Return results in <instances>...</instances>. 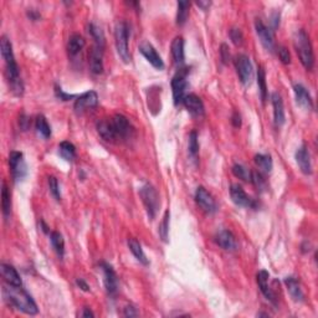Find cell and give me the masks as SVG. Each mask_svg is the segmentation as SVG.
<instances>
[{
    "label": "cell",
    "instance_id": "cell-9",
    "mask_svg": "<svg viewBox=\"0 0 318 318\" xmlns=\"http://www.w3.org/2000/svg\"><path fill=\"white\" fill-rule=\"evenodd\" d=\"M195 202L199 205L202 210L205 213L214 214L216 211V203L214 200L213 195L204 188V186H199L195 192Z\"/></svg>",
    "mask_w": 318,
    "mask_h": 318
},
{
    "label": "cell",
    "instance_id": "cell-33",
    "mask_svg": "<svg viewBox=\"0 0 318 318\" xmlns=\"http://www.w3.org/2000/svg\"><path fill=\"white\" fill-rule=\"evenodd\" d=\"M35 128L36 132L41 136L43 138L47 139V138L51 137V127L47 123L46 118L44 116H38L35 122Z\"/></svg>",
    "mask_w": 318,
    "mask_h": 318
},
{
    "label": "cell",
    "instance_id": "cell-17",
    "mask_svg": "<svg viewBox=\"0 0 318 318\" xmlns=\"http://www.w3.org/2000/svg\"><path fill=\"white\" fill-rule=\"evenodd\" d=\"M184 107L188 110V112L193 114V116H204L205 114V107L203 101L200 100V97H198L197 94L189 93L186 94L183 100Z\"/></svg>",
    "mask_w": 318,
    "mask_h": 318
},
{
    "label": "cell",
    "instance_id": "cell-43",
    "mask_svg": "<svg viewBox=\"0 0 318 318\" xmlns=\"http://www.w3.org/2000/svg\"><path fill=\"white\" fill-rule=\"evenodd\" d=\"M278 57H280V60L285 65H287V64L291 62V56H290L289 50L286 49V47H283V46L278 47Z\"/></svg>",
    "mask_w": 318,
    "mask_h": 318
},
{
    "label": "cell",
    "instance_id": "cell-29",
    "mask_svg": "<svg viewBox=\"0 0 318 318\" xmlns=\"http://www.w3.org/2000/svg\"><path fill=\"white\" fill-rule=\"evenodd\" d=\"M128 248H130L131 252L133 253V256H135L140 264L146 265V266L149 264L146 253H144V251H143L142 249V245H140L136 239H130V240H128Z\"/></svg>",
    "mask_w": 318,
    "mask_h": 318
},
{
    "label": "cell",
    "instance_id": "cell-32",
    "mask_svg": "<svg viewBox=\"0 0 318 318\" xmlns=\"http://www.w3.org/2000/svg\"><path fill=\"white\" fill-rule=\"evenodd\" d=\"M1 208H3L4 216L8 219L11 214V195L5 183H3V188H1Z\"/></svg>",
    "mask_w": 318,
    "mask_h": 318
},
{
    "label": "cell",
    "instance_id": "cell-8",
    "mask_svg": "<svg viewBox=\"0 0 318 318\" xmlns=\"http://www.w3.org/2000/svg\"><path fill=\"white\" fill-rule=\"evenodd\" d=\"M9 165H10L11 174L15 182H20L26 177L27 167L25 163L24 154L22 152L13 151L9 154Z\"/></svg>",
    "mask_w": 318,
    "mask_h": 318
},
{
    "label": "cell",
    "instance_id": "cell-13",
    "mask_svg": "<svg viewBox=\"0 0 318 318\" xmlns=\"http://www.w3.org/2000/svg\"><path fill=\"white\" fill-rule=\"evenodd\" d=\"M230 197L237 206H243V208H255L256 206L253 199H251L246 194L245 190L239 184H232L230 186Z\"/></svg>",
    "mask_w": 318,
    "mask_h": 318
},
{
    "label": "cell",
    "instance_id": "cell-49",
    "mask_svg": "<svg viewBox=\"0 0 318 318\" xmlns=\"http://www.w3.org/2000/svg\"><path fill=\"white\" fill-rule=\"evenodd\" d=\"M27 17L31 20H34V22H36V20L40 19V14H39L35 9H29V10H27Z\"/></svg>",
    "mask_w": 318,
    "mask_h": 318
},
{
    "label": "cell",
    "instance_id": "cell-14",
    "mask_svg": "<svg viewBox=\"0 0 318 318\" xmlns=\"http://www.w3.org/2000/svg\"><path fill=\"white\" fill-rule=\"evenodd\" d=\"M111 122H112L117 138H127L132 132V126H131L128 118L123 114H114Z\"/></svg>",
    "mask_w": 318,
    "mask_h": 318
},
{
    "label": "cell",
    "instance_id": "cell-21",
    "mask_svg": "<svg viewBox=\"0 0 318 318\" xmlns=\"http://www.w3.org/2000/svg\"><path fill=\"white\" fill-rule=\"evenodd\" d=\"M215 241L221 249L227 251H235L237 249L236 239H235L234 234L229 230H221L220 232H218L215 236Z\"/></svg>",
    "mask_w": 318,
    "mask_h": 318
},
{
    "label": "cell",
    "instance_id": "cell-16",
    "mask_svg": "<svg viewBox=\"0 0 318 318\" xmlns=\"http://www.w3.org/2000/svg\"><path fill=\"white\" fill-rule=\"evenodd\" d=\"M90 68L94 75H100L103 72V47L96 45L92 47L90 52Z\"/></svg>",
    "mask_w": 318,
    "mask_h": 318
},
{
    "label": "cell",
    "instance_id": "cell-44",
    "mask_svg": "<svg viewBox=\"0 0 318 318\" xmlns=\"http://www.w3.org/2000/svg\"><path fill=\"white\" fill-rule=\"evenodd\" d=\"M55 94H56V97L60 98L61 101H68V100H71V98L75 97L73 94H70V93H66V92H64V90H62L61 87L57 86V85L55 86Z\"/></svg>",
    "mask_w": 318,
    "mask_h": 318
},
{
    "label": "cell",
    "instance_id": "cell-15",
    "mask_svg": "<svg viewBox=\"0 0 318 318\" xmlns=\"http://www.w3.org/2000/svg\"><path fill=\"white\" fill-rule=\"evenodd\" d=\"M100 267L102 270L103 277H105L103 282H105L106 290L110 295H114L117 292V276L114 270L107 262H101Z\"/></svg>",
    "mask_w": 318,
    "mask_h": 318
},
{
    "label": "cell",
    "instance_id": "cell-35",
    "mask_svg": "<svg viewBox=\"0 0 318 318\" xmlns=\"http://www.w3.org/2000/svg\"><path fill=\"white\" fill-rule=\"evenodd\" d=\"M257 85H259L260 96H261V101L265 103L267 100V85H266V73L262 66H259L257 68Z\"/></svg>",
    "mask_w": 318,
    "mask_h": 318
},
{
    "label": "cell",
    "instance_id": "cell-7",
    "mask_svg": "<svg viewBox=\"0 0 318 318\" xmlns=\"http://www.w3.org/2000/svg\"><path fill=\"white\" fill-rule=\"evenodd\" d=\"M235 68L241 84L249 86L253 80V68L250 61V57L240 54L235 57Z\"/></svg>",
    "mask_w": 318,
    "mask_h": 318
},
{
    "label": "cell",
    "instance_id": "cell-53",
    "mask_svg": "<svg viewBox=\"0 0 318 318\" xmlns=\"http://www.w3.org/2000/svg\"><path fill=\"white\" fill-rule=\"evenodd\" d=\"M41 227H43V231H44V232H46V234H47V232H49V230H47V229H49V227H46L45 223H44V221H41Z\"/></svg>",
    "mask_w": 318,
    "mask_h": 318
},
{
    "label": "cell",
    "instance_id": "cell-42",
    "mask_svg": "<svg viewBox=\"0 0 318 318\" xmlns=\"http://www.w3.org/2000/svg\"><path fill=\"white\" fill-rule=\"evenodd\" d=\"M229 46L227 45V44H223V45L220 46V57H221V61H223V64H229L230 60H231V55H230V51H229Z\"/></svg>",
    "mask_w": 318,
    "mask_h": 318
},
{
    "label": "cell",
    "instance_id": "cell-50",
    "mask_svg": "<svg viewBox=\"0 0 318 318\" xmlns=\"http://www.w3.org/2000/svg\"><path fill=\"white\" fill-rule=\"evenodd\" d=\"M197 5L199 8H202L204 11H206L209 9V6L211 5V3L210 1H197Z\"/></svg>",
    "mask_w": 318,
    "mask_h": 318
},
{
    "label": "cell",
    "instance_id": "cell-46",
    "mask_svg": "<svg viewBox=\"0 0 318 318\" xmlns=\"http://www.w3.org/2000/svg\"><path fill=\"white\" fill-rule=\"evenodd\" d=\"M19 123H20V127H22L23 130L26 131L27 128H29L31 121H30V118L27 116H25V114H22V116H20V119H19Z\"/></svg>",
    "mask_w": 318,
    "mask_h": 318
},
{
    "label": "cell",
    "instance_id": "cell-54",
    "mask_svg": "<svg viewBox=\"0 0 318 318\" xmlns=\"http://www.w3.org/2000/svg\"><path fill=\"white\" fill-rule=\"evenodd\" d=\"M261 316H264V317H267V313H257V317H261Z\"/></svg>",
    "mask_w": 318,
    "mask_h": 318
},
{
    "label": "cell",
    "instance_id": "cell-37",
    "mask_svg": "<svg viewBox=\"0 0 318 318\" xmlns=\"http://www.w3.org/2000/svg\"><path fill=\"white\" fill-rule=\"evenodd\" d=\"M89 33L91 34V36L93 38L96 45H100L102 46V47H105V34H103L102 29H101L98 25L91 23V24L89 25Z\"/></svg>",
    "mask_w": 318,
    "mask_h": 318
},
{
    "label": "cell",
    "instance_id": "cell-10",
    "mask_svg": "<svg viewBox=\"0 0 318 318\" xmlns=\"http://www.w3.org/2000/svg\"><path fill=\"white\" fill-rule=\"evenodd\" d=\"M97 105L98 94L94 91H87L76 98L73 108H75L76 114H82L90 108H94Z\"/></svg>",
    "mask_w": 318,
    "mask_h": 318
},
{
    "label": "cell",
    "instance_id": "cell-22",
    "mask_svg": "<svg viewBox=\"0 0 318 318\" xmlns=\"http://www.w3.org/2000/svg\"><path fill=\"white\" fill-rule=\"evenodd\" d=\"M269 278L270 273H267L266 270H261V271H259V273H257V283H259V287L260 290H261L262 295H264L270 302H273V305H276V296L273 290L270 289Z\"/></svg>",
    "mask_w": 318,
    "mask_h": 318
},
{
    "label": "cell",
    "instance_id": "cell-2",
    "mask_svg": "<svg viewBox=\"0 0 318 318\" xmlns=\"http://www.w3.org/2000/svg\"><path fill=\"white\" fill-rule=\"evenodd\" d=\"M3 296L9 305L22 311L25 315H38L39 310L35 301L24 289H22V286H13L6 283L3 286Z\"/></svg>",
    "mask_w": 318,
    "mask_h": 318
},
{
    "label": "cell",
    "instance_id": "cell-30",
    "mask_svg": "<svg viewBox=\"0 0 318 318\" xmlns=\"http://www.w3.org/2000/svg\"><path fill=\"white\" fill-rule=\"evenodd\" d=\"M59 153L65 160L72 162L73 159L76 158V147L73 146L72 143L68 142V140H64V142L60 143Z\"/></svg>",
    "mask_w": 318,
    "mask_h": 318
},
{
    "label": "cell",
    "instance_id": "cell-52",
    "mask_svg": "<svg viewBox=\"0 0 318 318\" xmlns=\"http://www.w3.org/2000/svg\"><path fill=\"white\" fill-rule=\"evenodd\" d=\"M278 19H280L278 14H275V15L273 17V22H271V23H273V27H275V29L278 26V24H280V20H278Z\"/></svg>",
    "mask_w": 318,
    "mask_h": 318
},
{
    "label": "cell",
    "instance_id": "cell-47",
    "mask_svg": "<svg viewBox=\"0 0 318 318\" xmlns=\"http://www.w3.org/2000/svg\"><path fill=\"white\" fill-rule=\"evenodd\" d=\"M231 123L235 128H239L241 126V117L239 114V112H234V114L231 117Z\"/></svg>",
    "mask_w": 318,
    "mask_h": 318
},
{
    "label": "cell",
    "instance_id": "cell-25",
    "mask_svg": "<svg viewBox=\"0 0 318 318\" xmlns=\"http://www.w3.org/2000/svg\"><path fill=\"white\" fill-rule=\"evenodd\" d=\"M97 132L101 137L103 138L107 142H114V139H117L116 132H114V128L112 126V122L107 121V119H103V121L98 122L97 123Z\"/></svg>",
    "mask_w": 318,
    "mask_h": 318
},
{
    "label": "cell",
    "instance_id": "cell-4",
    "mask_svg": "<svg viewBox=\"0 0 318 318\" xmlns=\"http://www.w3.org/2000/svg\"><path fill=\"white\" fill-rule=\"evenodd\" d=\"M114 39H116V49L119 57L123 62L128 64L131 61L130 49H128V25L124 22H118L114 27Z\"/></svg>",
    "mask_w": 318,
    "mask_h": 318
},
{
    "label": "cell",
    "instance_id": "cell-39",
    "mask_svg": "<svg viewBox=\"0 0 318 318\" xmlns=\"http://www.w3.org/2000/svg\"><path fill=\"white\" fill-rule=\"evenodd\" d=\"M232 173H234V176L239 179H243L245 182H250L251 183V172L250 169H248L246 167H244L243 164H235L232 167Z\"/></svg>",
    "mask_w": 318,
    "mask_h": 318
},
{
    "label": "cell",
    "instance_id": "cell-31",
    "mask_svg": "<svg viewBox=\"0 0 318 318\" xmlns=\"http://www.w3.org/2000/svg\"><path fill=\"white\" fill-rule=\"evenodd\" d=\"M50 241H51L52 248L56 251L59 257L62 259V257H64V253H65V241H64L62 235L57 231H52L51 234H50Z\"/></svg>",
    "mask_w": 318,
    "mask_h": 318
},
{
    "label": "cell",
    "instance_id": "cell-5",
    "mask_svg": "<svg viewBox=\"0 0 318 318\" xmlns=\"http://www.w3.org/2000/svg\"><path fill=\"white\" fill-rule=\"evenodd\" d=\"M139 195L140 198H142L143 204L146 206L148 218L151 219V220H153V219L156 218L159 206H160L158 192H157L156 188L152 186L151 184H144V185L139 189Z\"/></svg>",
    "mask_w": 318,
    "mask_h": 318
},
{
    "label": "cell",
    "instance_id": "cell-3",
    "mask_svg": "<svg viewBox=\"0 0 318 318\" xmlns=\"http://www.w3.org/2000/svg\"><path fill=\"white\" fill-rule=\"evenodd\" d=\"M295 49H296L302 65L305 66V68H307V70H311L315 65V55H313V47L310 36L306 34L305 30H298L296 33Z\"/></svg>",
    "mask_w": 318,
    "mask_h": 318
},
{
    "label": "cell",
    "instance_id": "cell-41",
    "mask_svg": "<svg viewBox=\"0 0 318 318\" xmlns=\"http://www.w3.org/2000/svg\"><path fill=\"white\" fill-rule=\"evenodd\" d=\"M230 39H231V41L236 46H241L244 43L243 31H241L240 29H237V27H232V29L230 30Z\"/></svg>",
    "mask_w": 318,
    "mask_h": 318
},
{
    "label": "cell",
    "instance_id": "cell-27",
    "mask_svg": "<svg viewBox=\"0 0 318 318\" xmlns=\"http://www.w3.org/2000/svg\"><path fill=\"white\" fill-rule=\"evenodd\" d=\"M172 55L174 62L177 65H183L184 64V40L182 36H177L172 41Z\"/></svg>",
    "mask_w": 318,
    "mask_h": 318
},
{
    "label": "cell",
    "instance_id": "cell-36",
    "mask_svg": "<svg viewBox=\"0 0 318 318\" xmlns=\"http://www.w3.org/2000/svg\"><path fill=\"white\" fill-rule=\"evenodd\" d=\"M169 218H170V213L169 210H167L164 213V216H163L162 221H160V224H159L158 227V234L164 243H168V236H169Z\"/></svg>",
    "mask_w": 318,
    "mask_h": 318
},
{
    "label": "cell",
    "instance_id": "cell-28",
    "mask_svg": "<svg viewBox=\"0 0 318 318\" xmlns=\"http://www.w3.org/2000/svg\"><path fill=\"white\" fill-rule=\"evenodd\" d=\"M253 162L256 164V167L259 168L261 172L264 173H270L273 170V158L270 154H256V156L253 157Z\"/></svg>",
    "mask_w": 318,
    "mask_h": 318
},
{
    "label": "cell",
    "instance_id": "cell-11",
    "mask_svg": "<svg viewBox=\"0 0 318 318\" xmlns=\"http://www.w3.org/2000/svg\"><path fill=\"white\" fill-rule=\"evenodd\" d=\"M255 29H256L257 36H259L260 41H261L265 49L267 51H273V49H275V40H273V30L267 27L262 23L261 19H256V22H255Z\"/></svg>",
    "mask_w": 318,
    "mask_h": 318
},
{
    "label": "cell",
    "instance_id": "cell-20",
    "mask_svg": "<svg viewBox=\"0 0 318 318\" xmlns=\"http://www.w3.org/2000/svg\"><path fill=\"white\" fill-rule=\"evenodd\" d=\"M271 102H273V122H275L276 127H281L285 123V108H283V101L282 97L277 92H273L271 94Z\"/></svg>",
    "mask_w": 318,
    "mask_h": 318
},
{
    "label": "cell",
    "instance_id": "cell-6",
    "mask_svg": "<svg viewBox=\"0 0 318 318\" xmlns=\"http://www.w3.org/2000/svg\"><path fill=\"white\" fill-rule=\"evenodd\" d=\"M188 68H181L178 72L172 78V90H173V100L174 105L178 106L183 103L184 97L186 96V87H188Z\"/></svg>",
    "mask_w": 318,
    "mask_h": 318
},
{
    "label": "cell",
    "instance_id": "cell-23",
    "mask_svg": "<svg viewBox=\"0 0 318 318\" xmlns=\"http://www.w3.org/2000/svg\"><path fill=\"white\" fill-rule=\"evenodd\" d=\"M0 273H1V277L5 281L8 285L13 286H22V278H20V275L18 273L17 269L13 267L11 265L8 264H1L0 265Z\"/></svg>",
    "mask_w": 318,
    "mask_h": 318
},
{
    "label": "cell",
    "instance_id": "cell-48",
    "mask_svg": "<svg viewBox=\"0 0 318 318\" xmlns=\"http://www.w3.org/2000/svg\"><path fill=\"white\" fill-rule=\"evenodd\" d=\"M76 285H77L78 287L82 290V291H85V292L90 291V286L87 285L86 281H85L84 278H77V280H76Z\"/></svg>",
    "mask_w": 318,
    "mask_h": 318
},
{
    "label": "cell",
    "instance_id": "cell-1",
    "mask_svg": "<svg viewBox=\"0 0 318 318\" xmlns=\"http://www.w3.org/2000/svg\"><path fill=\"white\" fill-rule=\"evenodd\" d=\"M0 49H1V56L5 61L6 77H8L9 86L11 87V91L17 96H22L23 92H24V85H23L22 78H20L19 66H18L15 57H14L13 45H11L10 40L6 36H1Z\"/></svg>",
    "mask_w": 318,
    "mask_h": 318
},
{
    "label": "cell",
    "instance_id": "cell-34",
    "mask_svg": "<svg viewBox=\"0 0 318 318\" xmlns=\"http://www.w3.org/2000/svg\"><path fill=\"white\" fill-rule=\"evenodd\" d=\"M177 24L179 26L184 25L188 20L189 17V8H190V4L188 1H178L177 4Z\"/></svg>",
    "mask_w": 318,
    "mask_h": 318
},
{
    "label": "cell",
    "instance_id": "cell-12",
    "mask_svg": "<svg viewBox=\"0 0 318 318\" xmlns=\"http://www.w3.org/2000/svg\"><path fill=\"white\" fill-rule=\"evenodd\" d=\"M139 51L154 68H157V70H163L164 68V62H163L162 57L157 52V50L154 49L152 44L147 43V41L142 43L139 45Z\"/></svg>",
    "mask_w": 318,
    "mask_h": 318
},
{
    "label": "cell",
    "instance_id": "cell-40",
    "mask_svg": "<svg viewBox=\"0 0 318 318\" xmlns=\"http://www.w3.org/2000/svg\"><path fill=\"white\" fill-rule=\"evenodd\" d=\"M49 188H50V193H51L52 197L55 198V200L60 202L61 200V192H60V185L59 182L55 177H50L49 178Z\"/></svg>",
    "mask_w": 318,
    "mask_h": 318
},
{
    "label": "cell",
    "instance_id": "cell-45",
    "mask_svg": "<svg viewBox=\"0 0 318 318\" xmlns=\"http://www.w3.org/2000/svg\"><path fill=\"white\" fill-rule=\"evenodd\" d=\"M138 315H139V313H138V311L136 310L133 306H127L123 311L124 317H137Z\"/></svg>",
    "mask_w": 318,
    "mask_h": 318
},
{
    "label": "cell",
    "instance_id": "cell-24",
    "mask_svg": "<svg viewBox=\"0 0 318 318\" xmlns=\"http://www.w3.org/2000/svg\"><path fill=\"white\" fill-rule=\"evenodd\" d=\"M285 285L287 287V291H289L290 296L292 297L295 302H303L305 301V294L302 291L301 285L297 281V278H295L294 276H290V277L285 278Z\"/></svg>",
    "mask_w": 318,
    "mask_h": 318
},
{
    "label": "cell",
    "instance_id": "cell-18",
    "mask_svg": "<svg viewBox=\"0 0 318 318\" xmlns=\"http://www.w3.org/2000/svg\"><path fill=\"white\" fill-rule=\"evenodd\" d=\"M294 92L295 96H296V102L299 107H302L303 110H312L313 108V101L312 97H311L310 92L307 91L303 85L296 84L294 86Z\"/></svg>",
    "mask_w": 318,
    "mask_h": 318
},
{
    "label": "cell",
    "instance_id": "cell-51",
    "mask_svg": "<svg viewBox=\"0 0 318 318\" xmlns=\"http://www.w3.org/2000/svg\"><path fill=\"white\" fill-rule=\"evenodd\" d=\"M80 316H81V317H94L93 312H92V311L87 307L84 308V311H82V313Z\"/></svg>",
    "mask_w": 318,
    "mask_h": 318
},
{
    "label": "cell",
    "instance_id": "cell-38",
    "mask_svg": "<svg viewBox=\"0 0 318 318\" xmlns=\"http://www.w3.org/2000/svg\"><path fill=\"white\" fill-rule=\"evenodd\" d=\"M188 151L189 156L192 158H197L198 153H199V143H198V133L195 131L190 132V135H189Z\"/></svg>",
    "mask_w": 318,
    "mask_h": 318
},
{
    "label": "cell",
    "instance_id": "cell-19",
    "mask_svg": "<svg viewBox=\"0 0 318 318\" xmlns=\"http://www.w3.org/2000/svg\"><path fill=\"white\" fill-rule=\"evenodd\" d=\"M296 162L298 164L299 169L303 174H312V163H311V154L308 152L307 147L302 146L296 152Z\"/></svg>",
    "mask_w": 318,
    "mask_h": 318
},
{
    "label": "cell",
    "instance_id": "cell-26",
    "mask_svg": "<svg viewBox=\"0 0 318 318\" xmlns=\"http://www.w3.org/2000/svg\"><path fill=\"white\" fill-rule=\"evenodd\" d=\"M85 45H86V41L82 38L80 34H73V35L70 36L68 43V51L70 56H76L77 54L84 50Z\"/></svg>",
    "mask_w": 318,
    "mask_h": 318
}]
</instances>
